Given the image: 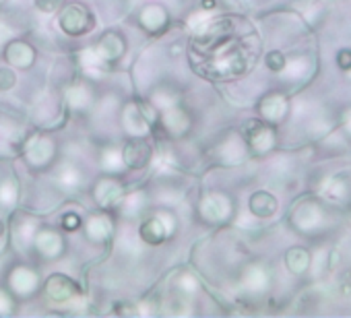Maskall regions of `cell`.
<instances>
[{"mask_svg":"<svg viewBox=\"0 0 351 318\" xmlns=\"http://www.w3.org/2000/svg\"><path fill=\"white\" fill-rule=\"evenodd\" d=\"M337 64L341 71H351V50L349 48H343L337 52Z\"/></svg>","mask_w":351,"mask_h":318,"instance_id":"cell-31","label":"cell"},{"mask_svg":"<svg viewBox=\"0 0 351 318\" xmlns=\"http://www.w3.org/2000/svg\"><path fill=\"white\" fill-rule=\"evenodd\" d=\"M120 153H122V164L126 170H145L153 162V145L149 143V136L147 138L128 136Z\"/></svg>","mask_w":351,"mask_h":318,"instance_id":"cell-10","label":"cell"},{"mask_svg":"<svg viewBox=\"0 0 351 318\" xmlns=\"http://www.w3.org/2000/svg\"><path fill=\"white\" fill-rule=\"evenodd\" d=\"M138 238L145 244H149V246H161L169 236L165 232V225H163L161 217L157 213H153V215H149L147 219L141 221V225H138Z\"/></svg>","mask_w":351,"mask_h":318,"instance_id":"cell-16","label":"cell"},{"mask_svg":"<svg viewBox=\"0 0 351 318\" xmlns=\"http://www.w3.org/2000/svg\"><path fill=\"white\" fill-rule=\"evenodd\" d=\"M99 164H101V168H104L106 172H110V174H114V172H118L120 168H124L120 149H118V147H108V149H104L101 155H99Z\"/></svg>","mask_w":351,"mask_h":318,"instance_id":"cell-22","label":"cell"},{"mask_svg":"<svg viewBox=\"0 0 351 318\" xmlns=\"http://www.w3.org/2000/svg\"><path fill=\"white\" fill-rule=\"evenodd\" d=\"M15 308V295L7 289H0V314H11Z\"/></svg>","mask_w":351,"mask_h":318,"instance_id":"cell-30","label":"cell"},{"mask_svg":"<svg viewBox=\"0 0 351 318\" xmlns=\"http://www.w3.org/2000/svg\"><path fill=\"white\" fill-rule=\"evenodd\" d=\"M199 217L205 221V223H211V225H219V223H226L232 213H234V205H232V199L221 193V191H211V193H205L199 201Z\"/></svg>","mask_w":351,"mask_h":318,"instance_id":"cell-3","label":"cell"},{"mask_svg":"<svg viewBox=\"0 0 351 318\" xmlns=\"http://www.w3.org/2000/svg\"><path fill=\"white\" fill-rule=\"evenodd\" d=\"M285 265L293 275H302L310 267V252L306 248L293 246L285 252Z\"/></svg>","mask_w":351,"mask_h":318,"instance_id":"cell-20","label":"cell"},{"mask_svg":"<svg viewBox=\"0 0 351 318\" xmlns=\"http://www.w3.org/2000/svg\"><path fill=\"white\" fill-rule=\"evenodd\" d=\"M126 40L122 34L118 32H106L93 46V52L97 54V58L106 64H112L116 60H120L126 54Z\"/></svg>","mask_w":351,"mask_h":318,"instance_id":"cell-15","label":"cell"},{"mask_svg":"<svg viewBox=\"0 0 351 318\" xmlns=\"http://www.w3.org/2000/svg\"><path fill=\"white\" fill-rule=\"evenodd\" d=\"M7 287L9 291L19 297V299H27L32 295L38 293V289L42 287V281H40V273L34 269V267H27V265H17L9 271L7 275Z\"/></svg>","mask_w":351,"mask_h":318,"instance_id":"cell-6","label":"cell"},{"mask_svg":"<svg viewBox=\"0 0 351 318\" xmlns=\"http://www.w3.org/2000/svg\"><path fill=\"white\" fill-rule=\"evenodd\" d=\"M58 25L69 38H81L95 27V17L83 3H66L58 9Z\"/></svg>","mask_w":351,"mask_h":318,"instance_id":"cell-2","label":"cell"},{"mask_svg":"<svg viewBox=\"0 0 351 318\" xmlns=\"http://www.w3.org/2000/svg\"><path fill=\"white\" fill-rule=\"evenodd\" d=\"M60 225H62V230H64L66 234L79 232V230H81V225H83V217H81L79 213H75V211H69V213H64V215H62Z\"/></svg>","mask_w":351,"mask_h":318,"instance_id":"cell-28","label":"cell"},{"mask_svg":"<svg viewBox=\"0 0 351 318\" xmlns=\"http://www.w3.org/2000/svg\"><path fill=\"white\" fill-rule=\"evenodd\" d=\"M244 143L252 153H269L275 147V130L265 120H250L244 128Z\"/></svg>","mask_w":351,"mask_h":318,"instance_id":"cell-11","label":"cell"},{"mask_svg":"<svg viewBox=\"0 0 351 318\" xmlns=\"http://www.w3.org/2000/svg\"><path fill=\"white\" fill-rule=\"evenodd\" d=\"M34 5L44 15H54L64 5V0H34Z\"/></svg>","mask_w":351,"mask_h":318,"instance_id":"cell-29","label":"cell"},{"mask_svg":"<svg viewBox=\"0 0 351 318\" xmlns=\"http://www.w3.org/2000/svg\"><path fill=\"white\" fill-rule=\"evenodd\" d=\"M19 199V186L13 178H7L0 182V205L3 207H13Z\"/></svg>","mask_w":351,"mask_h":318,"instance_id":"cell-24","label":"cell"},{"mask_svg":"<svg viewBox=\"0 0 351 318\" xmlns=\"http://www.w3.org/2000/svg\"><path fill=\"white\" fill-rule=\"evenodd\" d=\"M17 87V71L13 66H0V91H11Z\"/></svg>","mask_w":351,"mask_h":318,"instance_id":"cell-26","label":"cell"},{"mask_svg":"<svg viewBox=\"0 0 351 318\" xmlns=\"http://www.w3.org/2000/svg\"><path fill=\"white\" fill-rule=\"evenodd\" d=\"M42 291L46 295V299L50 304H69L79 295V285L75 279H71L64 273H52L44 283H42Z\"/></svg>","mask_w":351,"mask_h":318,"instance_id":"cell-9","label":"cell"},{"mask_svg":"<svg viewBox=\"0 0 351 318\" xmlns=\"http://www.w3.org/2000/svg\"><path fill=\"white\" fill-rule=\"evenodd\" d=\"M141 29L149 36H161L167 27H169V13L163 5H157V3H151V5H145L141 11H138V17H136Z\"/></svg>","mask_w":351,"mask_h":318,"instance_id":"cell-14","label":"cell"},{"mask_svg":"<svg viewBox=\"0 0 351 318\" xmlns=\"http://www.w3.org/2000/svg\"><path fill=\"white\" fill-rule=\"evenodd\" d=\"M248 209H250V213H252L254 217H258V219H269V217H273V215L277 213L279 203H277V199H275L271 193H267V191H256V193H252L250 199H248Z\"/></svg>","mask_w":351,"mask_h":318,"instance_id":"cell-19","label":"cell"},{"mask_svg":"<svg viewBox=\"0 0 351 318\" xmlns=\"http://www.w3.org/2000/svg\"><path fill=\"white\" fill-rule=\"evenodd\" d=\"M56 155H58V145L50 134H34L23 145L25 164L36 172L50 170Z\"/></svg>","mask_w":351,"mask_h":318,"instance_id":"cell-1","label":"cell"},{"mask_svg":"<svg viewBox=\"0 0 351 318\" xmlns=\"http://www.w3.org/2000/svg\"><path fill=\"white\" fill-rule=\"evenodd\" d=\"M265 64H267V69H269V71H273V73H281V71L287 66V58H285V54H283V52L273 50V52H269V54L265 56Z\"/></svg>","mask_w":351,"mask_h":318,"instance_id":"cell-27","label":"cell"},{"mask_svg":"<svg viewBox=\"0 0 351 318\" xmlns=\"http://www.w3.org/2000/svg\"><path fill=\"white\" fill-rule=\"evenodd\" d=\"M120 124H122V130L132 138H147L153 130V124L145 116L138 99L124 103V108L120 110Z\"/></svg>","mask_w":351,"mask_h":318,"instance_id":"cell-8","label":"cell"},{"mask_svg":"<svg viewBox=\"0 0 351 318\" xmlns=\"http://www.w3.org/2000/svg\"><path fill=\"white\" fill-rule=\"evenodd\" d=\"M56 182H58L62 188L75 191V188H79V184H81V172H79L75 166H62V168H58Z\"/></svg>","mask_w":351,"mask_h":318,"instance_id":"cell-23","label":"cell"},{"mask_svg":"<svg viewBox=\"0 0 351 318\" xmlns=\"http://www.w3.org/2000/svg\"><path fill=\"white\" fill-rule=\"evenodd\" d=\"M285 112H287V101H285V97L279 95V93H269V95H265V97L261 99V103H258V114H261V118H263L265 122H269V124L281 122V118L285 116Z\"/></svg>","mask_w":351,"mask_h":318,"instance_id":"cell-18","label":"cell"},{"mask_svg":"<svg viewBox=\"0 0 351 318\" xmlns=\"http://www.w3.org/2000/svg\"><path fill=\"white\" fill-rule=\"evenodd\" d=\"M91 195H93L95 205L101 211H114V209H120V205L126 197V186H124V182H120L114 176H104V178L95 180Z\"/></svg>","mask_w":351,"mask_h":318,"instance_id":"cell-5","label":"cell"},{"mask_svg":"<svg viewBox=\"0 0 351 318\" xmlns=\"http://www.w3.org/2000/svg\"><path fill=\"white\" fill-rule=\"evenodd\" d=\"M32 248L44 260H58L66 252V238H64L62 232H58L54 228L40 225L38 232H36V236H34Z\"/></svg>","mask_w":351,"mask_h":318,"instance_id":"cell-4","label":"cell"},{"mask_svg":"<svg viewBox=\"0 0 351 318\" xmlns=\"http://www.w3.org/2000/svg\"><path fill=\"white\" fill-rule=\"evenodd\" d=\"M38 219L27 215V213H17L15 215V221H13V238L17 242V246H21L23 250L25 248H32V242H34V236L38 232Z\"/></svg>","mask_w":351,"mask_h":318,"instance_id":"cell-17","label":"cell"},{"mask_svg":"<svg viewBox=\"0 0 351 318\" xmlns=\"http://www.w3.org/2000/svg\"><path fill=\"white\" fill-rule=\"evenodd\" d=\"M176 287H178V291L184 295H193L199 291V281L193 273H180L178 281H176Z\"/></svg>","mask_w":351,"mask_h":318,"instance_id":"cell-25","label":"cell"},{"mask_svg":"<svg viewBox=\"0 0 351 318\" xmlns=\"http://www.w3.org/2000/svg\"><path fill=\"white\" fill-rule=\"evenodd\" d=\"M157 122L169 138H182L193 130V116L182 103H173L159 112Z\"/></svg>","mask_w":351,"mask_h":318,"instance_id":"cell-7","label":"cell"},{"mask_svg":"<svg viewBox=\"0 0 351 318\" xmlns=\"http://www.w3.org/2000/svg\"><path fill=\"white\" fill-rule=\"evenodd\" d=\"M3 58L15 71H29L38 60V50L25 40H9L3 48Z\"/></svg>","mask_w":351,"mask_h":318,"instance_id":"cell-12","label":"cell"},{"mask_svg":"<svg viewBox=\"0 0 351 318\" xmlns=\"http://www.w3.org/2000/svg\"><path fill=\"white\" fill-rule=\"evenodd\" d=\"M85 238L91 242V244H106L110 242V238L114 236V221L110 219V215L106 211H99V213H91L83 219V225H81Z\"/></svg>","mask_w":351,"mask_h":318,"instance_id":"cell-13","label":"cell"},{"mask_svg":"<svg viewBox=\"0 0 351 318\" xmlns=\"http://www.w3.org/2000/svg\"><path fill=\"white\" fill-rule=\"evenodd\" d=\"M7 236V223L0 219V238H5Z\"/></svg>","mask_w":351,"mask_h":318,"instance_id":"cell-32","label":"cell"},{"mask_svg":"<svg viewBox=\"0 0 351 318\" xmlns=\"http://www.w3.org/2000/svg\"><path fill=\"white\" fill-rule=\"evenodd\" d=\"M205 9H211L213 7V0H205V5H203Z\"/></svg>","mask_w":351,"mask_h":318,"instance_id":"cell-33","label":"cell"},{"mask_svg":"<svg viewBox=\"0 0 351 318\" xmlns=\"http://www.w3.org/2000/svg\"><path fill=\"white\" fill-rule=\"evenodd\" d=\"M91 99H93V95H91V91H89L87 85H81V83H79V85L69 87V91H66V101H69V106L75 108V110H85V108H89Z\"/></svg>","mask_w":351,"mask_h":318,"instance_id":"cell-21","label":"cell"}]
</instances>
